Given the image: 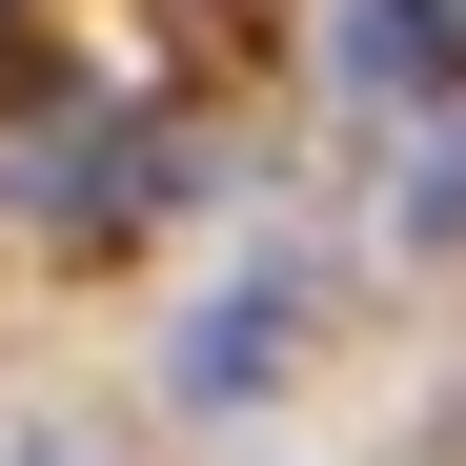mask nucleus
Segmentation results:
<instances>
[{
	"mask_svg": "<svg viewBox=\"0 0 466 466\" xmlns=\"http://www.w3.org/2000/svg\"><path fill=\"white\" fill-rule=\"evenodd\" d=\"M183 183H223L183 122H102V102H41L21 142H0V203L41 223V244H122L142 203H183Z\"/></svg>",
	"mask_w": 466,
	"mask_h": 466,
	"instance_id": "obj_1",
	"label": "nucleus"
},
{
	"mask_svg": "<svg viewBox=\"0 0 466 466\" xmlns=\"http://www.w3.org/2000/svg\"><path fill=\"white\" fill-rule=\"evenodd\" d=\"M406 21H426V61H446V82H466V0H406Z\"/></svg>",
	"mask_w": 466,
	"mask_h": 466,
	"instance_id": "obj_5",
	"label": "nucleus"
},
{
	"mask_svg": "<svg viewBox=\"0 0 466 466\" xmlns=\"http://www.w3.org/2000/svg\"><path fill=\"white\" fill-rule=\"evenodd\" d=\"M284 325H304L284 284H244V304H203V325H183V406H244V385L284 365Z\"/></svg>",
	"mask_w": 466,
	"mask_h": 466,
	"instance_id": "obj_2",
	"label": "nucleus"
},
{
	"mask_svg": "<svg viewBox=\"0 0 466 466\" xmlns=\"http://www.w3.org/2000/svg\"><path fill=\"white\" fill-rule=\"evenodd\" d=\"M406 244H466V142H426V163H406Z\"/></svg>",
	"mask_w": 466,
	"mask_h": 466,
	"instance_id": "obj_4",
	"label": "nucleus"
},
{
	"mask_svg": "<svg viewBox=\"0 0 466 466\" xmlns=\"http://www.w3.org/2000/svg\"><path fill=\"white\" fill-rule=\"evenodd\" d=\"M345 82H446V61H426L406 0H345Z\"/></svg>",
	"mask_w": 466,
	"mask_h": 466,
	"instance_id": "obj_3",
	"label": "nucleus"
}]
</instances>
